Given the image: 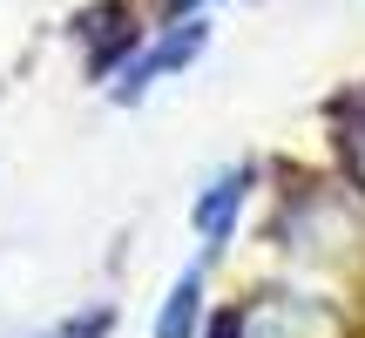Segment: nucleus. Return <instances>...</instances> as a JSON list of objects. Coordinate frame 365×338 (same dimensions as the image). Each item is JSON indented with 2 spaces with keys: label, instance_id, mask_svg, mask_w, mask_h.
Masks as SVG:
<instances>
[{
  "label": "nucleus",
  "instance_id": "obj_1",
  "mask_svg": "<svg viewBox=\"0 0 365 338\" xmlns=\"http://www.w3.org/2000/svg\"><path fill=\"white\" fill-rule=\"evenodd\" d=\"M203 338H352V318H345V298L331 291L271 277L237 298H217V318Z\"/></svg>",
  "mask_w": 365,
  "mask_h": 338
},
{
  "label": "nucleus",
  "instance_id": "obj_2",
  "mask_svg": "<svg viewBox=\"0 0 365 338\" xmlns=\"http://www.w3.org/2000/svg\"><path fill=\"white\" fill-rule=\"evenodd\" d=\"M203 48H210V21H203V14H182V21H156V27L143 34V48L122 61V75L108 81L102 95H108L115 108H135V102H149L163 81H176V75H182V68H190Z\"/></svg>",
  "mask_w": 365,
  "mask_h": 338
},
{
  "label": "nucleus",
  "instance_id": "obj_3",
  "mask_svg": "<svg viewBox=\"0 0 365 338\" xmlns=\"http://www.w3.org/2000/svg\"><path fill=\"white\" fill-rule=\"evenodd\" d=\"M250 203H257V163H223V169H210V176L196 183V196H190V244H196L190 257L223 264V257H230V244L244 237Z\"/></svg>",
  "mask_w": 365,
  "mask_h": 338
},
{
  "label": "nucleus",
  "instance_id": "obj_4",
  "mask_svg": "<svg viewBox=\"0 0 365 338\" xmlns=\"http://www.w3.org/2000/svg\"><path fill=\"white\" fill-rule=\"evenodd\" d=\"M210 318H217V264L182 257L163 298L149 304V338H203Z\"/></svg>",
  "mask_w": 365,
  "mask_h": 338
},
{
  "label": "nucleus",
  "instance_id": "obj_5",
  "mask_svg": "<svg viewBox=\"0 0 365 338\" xmlns=\"http://www.w3.org/2000/svg\"><path fill=\"white\" fill-rule=\"evenodd\" d=\"M68 34L81 41V75H88L95 88H108V81L122 75V61L143 48V34H149V27H135V21H129V7H122V0H108V7L81 14Z\"/></svg>",
  "mask_w": 365,
  "mask_h": 338
},
{
  "label": "nucleus",
  "instance_id": "obj_6",
  "mask_svg": "<svg viewBox=\"0 0 365 338\" xmlns=\"http://www.w3.org/2000/svg\"><path fill=\"white\" fill-rule=\"evenodd\" d=\"M331 149H339L345 183H352L359 203H365V88H345L331 102Z\"/></svg>",
  "mask_w": 365,
  "mask_h": 338
},
{
  "label": "nucleus",
  "instance_id": "obj_7",
  "mask_svg": "<svg viewBox=\"0 0 365 338\" xmlns=\"http://www.w3.org/2000/svg\"><path fill=\"white\" fill-rule=\"evenodd\" d=\"M115 332H122V298H88V304L61 312L54 325H41L27 338H115Z\"/></svg>",
  "mask_w": 365,
  "mask_h": 338
},
{
  "label": "nucleus",
  "instance_id": "obj_8",
  "mask_svg": "<svg viewBox=\"0 0 365 338\" xmlns=\"http://www.w3.org/2000/svg\"><path fill=\"white\" fill-rule=\"evenodd\" d=\"M156 7H163V21H182V14H210L217 0H156Z\"/></svg>",
  "mask_w": 365,
  "mask_h": 338
}]
</instances>
